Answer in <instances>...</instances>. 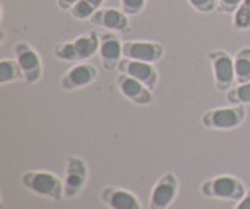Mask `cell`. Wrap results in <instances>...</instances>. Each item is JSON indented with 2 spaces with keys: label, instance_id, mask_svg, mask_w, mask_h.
<instances>
[{
  "label": "cell",
  "instance_id": "obj_1",
  "mask_svg": "<svg viewBox=\"0 0 250 209\" xmlns=\"http://www.w3.org/2000/svg\"><path fill=\"white\" fill-rule=\"evenodd\" d=\"M21 184L30 190L31 193H36L39 197L49 198L53 201H61L64 198V181L47 170H27L21 175Z\"/></svg>",
  "mask_w": 250,
  "mask_h": 209
},
{
  "label": "cell",
  "instance_id": "obj_2",
  "mask_svg": "<svg viewBox=\"0 0 250 209\" xmlns=\"http://www.w3.org/2000/svg\"><path fill=\"white\" fill-rule=\"evenodd\" d=\"M99 32H89L75 38L72 41L60 42L53 47V55L64 63H84L99 52Z\"/></svg>",
  "mask_w": 250,
  "mask_h": 209
},
{
  "label": "cell",
  "instance_id": "obj_3",
  "mask_svg": "<svg viewBox=\"0 0 250 209\" xmlns=\"http://www.w3.org/2000/svg\"><path fill=\"white\" fill-rule=\"evenodd\" d=\"M200 193L207 198L239 201L246 195V184L234 175H217L205 180L199 188Z\"/></svg>",
  "mask_w": 250,
  "mask_h": 209
},
{
  "label": "cell",
  "instance_id": "obj_4",
  "mask_svg": "<svg viewBox=\"0 0 250 209\" xmlns=\"http://www.w3.org/2000/svg\"><path fill=\"white\" fill-rule=\"evenodd\" d=\"M247 110L242 105H231L227 108H213L203 113L202 125L207 130H219L229 131L236 130L246 122Z\"/></svg>",
  "mask_w": 250,
  "mask_h": 209
},
{
  "label": "cell",
  "instance_id": "obj_5",
  "mask_svg": "<svg viewBox=\"0 0 250 209\" xmlns=\"http://www.w3.org/2000/svg\"><path fill=\"white\" fill-rule=\"evenodd\" d=\"M208 61L211 64V71L214 75V88L219 92H227L233 88L236 81L234 72V61L229 52L213 50L208 53Z\"/></svg>",
  "mask_w": 250,
  "mask_h": 209
},
{
  "label": "cell",
  "instance_id": "obj_6",
  "mask_svg": "<svg viewBox=\"0 0 250 209\" xmlns=\"http://www.w3.org/2000/svg\"><path fill=\"white\" fill-rule=\"evenodd\" d=\"M178 176L174 172H164L155 181L148 195V209H169L178 195Z\"/></svg>",
  "mask_w": 250,
  "mask_h": 209
},
{
  "label": "cell",
  "instance_id": "obj_7",
  "mask_svg": "<svg viewBox=\"0 0 250 209\" xmlns=\"http://www.w3.org/2000/svg\"><path fill=\"white\" fill-rule=\"evenodd\" d=\"M89 178V169L86 161L80 156L66 158V169H64V198L72 200L78 197L84 189Z\"/></svg>",
  "mask_w": 250,
  "mask_h": 209
},
{
  "label": "cell",
  "instance_id": "obj_8",
  "mask_svg": "<svg viewBox=\"0 0 250 209\" xmlns=\"http://www.w3.org/2000/svg\"><path fill=\"white\" fill-rule=\"evenodd\" d=\"M14 58L22 69L23 81L27 84H35L42 78V59L28 42L14 45Z\"/></svg>",
  "mask_w": 250,
  "mask_h": 209
},
{
  "label": "cell",
  "instance_id": "obj_9",
  "mask_svg": "<svg viewBox=\"0 0 250 209\" xmlns=\"http://www.w3.org/2000/svg\"><path fill=\"white\" fill-rule=\"evenodd\" d=\"M99 39H100L99 53H100L102 67L108 72L116 71L124 58V42L114 32H108V30L99 32Z\"/></svg>",
  "mask_w": 250,
  "mask_h": 209
},
{
  "label": "cell",
  "instance_id": "obj_10",
  "mask_svg": "<svg viewBox=\"0 0 250 209\" xmlns=\"http://www.w3.org/2000/svg\"><path fill=\"white\" fill-rule=\"evenodd\" d=\"M117 71H119V74H125V75L131 76V78L141 81L150 91H155L158 88L160 74L156 71V67L150 63H143V61L122 58L119 66H117Z\"/></svg>",
  "mask_w": 250,
  "mask_h": 209
},
{
  "label": "cell",
  "instance_id": "obj_11",
  "mask_svg": "<svg viewBox=\"0 0 250 209\" xmlns=\"http://www.w3.org/2000/svg\"><path fill=\"white\" fill-rule=\"evenodd\" d=\"M97 76H99V71L96 66L88 63H77L62 75L60 84L62 91L72 92L89 86V84H92L97 80Z\"/></svg>",
  "mask_w": 250,
  "mask_h": 209
},
{
  "label": "cell",
  "instance_id": "obj_12",
  "mask_svg": "<svg viewBox=\"0 0 250 209\" xmlns=\"http://www.w3.org/2000/svg\"><path fill=\"white\" fill-rule=\"evenodd\" d=\"M164 45L155 41H127L124 42V58L143 61V63H158L164 57Z\"/></svg>",
  "mask_w": 250,
  "mask_h": 209
},
{
  "label": "cell",
  "instance_id": "obj_13",
  "mask_svg": "<svg viewBox=\"0 0 250 209\" xmlns=\"http://www.w3.org/2000/svg\"><path fill=\"white\" fill-rule=\"evenodd\" d=\"M116 86L125 98H128L131 103L138 106H148L150 103H153V91H150L141 81L131 78L128 75H117Z\"/></svg>",
  "mask_w": 250,
  "mask_h": 209
},
{
  "label": "cell",
  "instance_id": "obj_14",
  "mask_svg": "<svg viewBox=\"0 0 250 209\" xmlns=\"http://www.w3.org/2000/svg\"><path fill=\"white\" fill-rule=\"evenodd\" d=\"M100 200L109 209H143L136 193L117 186H105L100 192Z\"/></svg>",
  "mask_w": 250,
  "mask_h": 209
},
{
  "label": "cell",
  "instance_id": "obj_15",
  "mask_svg": "<svg viewBox=\"0 0 250 209\" xmlns=\"http://www.w3.org/2000/svg\"><path fill=\"white\" fill-rule=\"evenodd\" d=\"M89 22L94 27L108 30V32L121 33L128 30V16L117 8H100L92 14Z\"/></svg>",
  "mask_w": 250,
  "mask_h": 209
},
{
  "label": "cell",
  "instance_id": "obj_16",
  "mask_svg": "<svg viewBox=\"0 0 250 209\" xmlns=\"http://www.w3.org/2000/svg\"><path fill=\"white\" fill-rule=\"evenodd\" d=\"M19 80H23V74L16 58L0 59V84H8Z\"/></svg>",
  "mask_w": 250,
  "mask_h": 209
},
{
  "label": "cell",
  "instance_id": "obj_17",
  "mask_svg": "<svg viewBox=\"0 0 250 209\" xmlns=\"http://www.w3.org/2000/svg\"><path fill=\"white\" fill-rule=\"evenodd\" d=\"M234 72H236L238 83L250 81V47H242L233 57Z\"/></svg>",
  "mask_w": 250,
  "mask_h": 209
},
{
  "label": "cell",
  "instance_id": "obj_18",
  "mask_svg": "<svg viewBox=\"0 0 250 209\" xmlns=\"http://www.w3.org/2000/svg\"><path fill=\"white\" fill-rule=\"evenodd\" d=\"M105 2L106 0H82L69 13L77 20H89L92 18V14L99 11Z\"/></svg>",
  "mask_w": 250,
  "mask_h": 209
},
{
  "label": "cell",
  "instance_id": "obj_19",
  "mask_svg": "<svg viewBox=\"0 0 250 209\" xmlns=\"http://www.w3.org/2000/svg\"><path fill=\"white\" fill-rule=\"evenodd\" d=\"M225 98L230 105H242L246 106L250 103V81L238 83L230 91L225 92Z\"/></svg>",
  "mask_w": 250,
  "mask_h": 209
},
{
  "label": "cell",
  "instance_id": "obj_20",
  "mask_svg": "<svg viewBox=\"0 0 250 209\" xmlns=\"http://www.w3.org/2000/svg\"><path fill=\"white\" fill-rule=\"evenodd\" d=\"M233 27L236 30H244L250 28V0H242L239 8L233 14Z\"/></svg>",
  "mask_w": 250,
  "mask_h": 209
},
{
  "label": "cell",
  "instance_id": "obj_21",
  "mask_svg": "<svg viewBox=\"0 0 250 209\" xmlns=\"http://www.w3.org/2000/svg\"><path fill=\"white\" fill-rule=\"evenodd\" d=\"M147 0H121V10L127 16H138L144 11Z\"/></svg>",
  "mask_w": 250,
  "mask_h": 209
},
{
  "label": "cell",
  "instance_id": "obj_22",
  "mask_svg": "<svg viewBox=\"0 0 250 209\" xmlns=\"http://www.w3.org/2000/svg\"><path fill=\"white\" fill-rule=\"evenodd\" d=\"M188 3H189L195 11L202 14L213 13L214 10L219 8L217 0H188Z\"/></svg>",
  "mask_w": 250,
  "mask_h": 209
},
{
  "label": "cell",
  "instance_id": "obj_23",
  "mask_svg": "<svg viewBox=\"0 0 250 209\" xmlns=\"http://www.w3.org/2000/svg\"><path fill=\"white\" fill-rule=\"evenodd\" d=\"M219 2V10L225 14H234L242 3V0H217Z\"/></svg>",
  "mask_w": 250,
  "mask_h": 209
},
{
  "label": "cell",
  "instance_id": "obj_24",
  "mask_svg": "<svg viewBox=\"0 0 250 209\" xmlns=\"http://www.w3.org/2000/svg\"><path fill=\"white\" fill-rule=\"evenodd\" d=\"M82 0H57L58 8L62 11H70L77 3H80Z\"/></svg>",
  "mask_w": 250,
  "mask_h": 209
},
{
  "label": "cell",
  "instance_id": "obj_25",
  "mask_svg": "<svg viewBox=\"0 0 250 209\" xmlns=\"http://www.w3.org/2000/svg\"><path fill=\"white\" fill-rule=\"evenodd\" d=\"M233 209H250V189H247L246 195L239 201H236V205H234Z\"/></svg>",
  "mask_w": 250,
  "mask_h": 209
}]
</instances>
